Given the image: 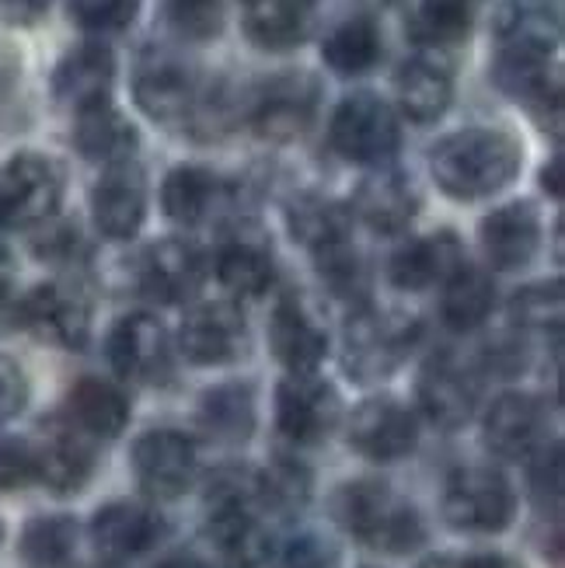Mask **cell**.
Here are the masks:
<instances>
[{"instance_id": "6da1fadb", "label": "cell", "mask_w": 565, "mask_h": 568, "mask_svg": "<svg viewBox=\"0 0 565 568\" xmlns=\"http://www.w3.org/2000/svg\"><path fill=\"white\" fill-rule=\"evenodd\" d=\"M524 168V143L509 130L472 126L440 140L430 151V171L440 192L457 203L488 200L503 192Z\"/></svg>"}, {"instance_id": "7a4b0ae2", "label": "cell", "mask_w": 565, "mask_h": 568, "mask_svg": "<svg viewBox=\"0 0 565 568\" xmlns=\"http://www.w3.org/2000/svg\"><path fill=\"white\" fill-rule=\"evenodd\" d=\"M332 513L342 530H350L366 548L387 551V555H408L423 548L426 540V524L420 509L408 499H402L395 488L363 478L350 481L335 491Z\"/></svg>"}, {"instance_id": "3957f363", "label": "cell", "mask_w": 565, "mask_h": 568, "mask_svg": "<svg viewBox=\"0 0 565 568\" xmlns=\"http://www.w3.org/2000/svg\"><path fill=\"white\" fill-rule=\"evenodd\" d=\"M420 335L423 328L415 317L366 304L350 317L342 335V369L360 384L384 381L408 359Z\"/></svg>"}, {"instance_id": "277c9868", "label": "cell", "mask_w": 565, "mask_h": 568, "mask_svg": "<svg viewBox=\"0 0 565 568\" xmlns=\"http://www.w3.org/2000/svg\"><path fill=\"white\" fill-rule=\"evenodd\" d=\"M332 151L363 168H384L402 146V122L381 94L356 91L342 98L329 122Z\"/></svg>"}, {"instance_id": "5b68a950", "label": "cell", "mask_w": 565, "mask_h": 568, "mask_svg": "<svg viewBox=\"0 0 565 568\" xmlns=\"http://www.w3.org/2000/svg\"><path fill=\"white\" fill-rule=\"evenodd\" d=\"M444 520L464 534H500L517 516V491L496 467H461L444 488Z\"/></svg>"}, {"instance_id": "8992f818", "label": "cell", "mask_w": 565, "mask_h": 568, "mask_svg": "<svg viewBox=\"0 0 565 568\" xmlns=\"http://www.w3.org/2000/svg\"><path fill=\"white\" fill-rule=\"evenodd\" d=\"M63 200V171L46 154L21 151L0 168V224L29 231L53 220Z\"/></svg>"}, {"instance_id": "52a82bcc", "label": "cell", "mask_w": 565, "mask_h": 568, "mask_svg": "<svg viewBox=\"0 0 565 568\" xmlns=\"http://www.w3.org/2000/svg\"><path fill=\"white\" fill-rule=\"evenodd\" d=\"M322 84L307 70H286L259 84L249 98V122L262 140L290 143L311 130Z\"/></svg>"}, {"instance_id": "ba28073f", "label": "cell", "mask_w": 565, "mask_h": 568, "mask_svg": "<svg viewBox=\"0 0 565 568\" xmlns=\"http://www.w3.org/2000/svg\"><path fill=\"white\" fill-rule=\"evenodd\" d=\"M109 363L122 381L137 384H168L175 369V353L164 325L151 314L119 317L109 332Z\"/></svg>"}, {"instance_id": "9c48e42d", "label": "cell", "mask_w": 565, "mask_h": 568, "mask_svg": "<svg viewBox=\"0 0 565 568\" xmlns=\"http://www.w3.org/2000/svg\"><path fill=\"white\" fill-rule=\"evenodd\" d=\"M168 534V524L158 509L147 503L119 499L94 513L91 520V545L98 558L109 565H130L143 555H151Z\"/></svg>"}, {"instance_id": "30bf717a", "label": "cell", "mask_w": 565, "mask_h": 568, "mask_svg": "<svg viewBox=\"0 0 565 568\" xmlns=\"http://www.w3.org/2000/svg\"><path fill=\"white\" fill-rule=\"evenodd\" d=\"M420 405L444 429H461L478 408L482 381L472 363H464L454 353H436L420 369Z\"/></svg>"}, {"instance_id": "8fae6325", "label": "cell", "mask_w": 565, "mask_h": 568, "mask_svg": "<svg viewBox=\"0 0 565 568\" xmlns=\"http://www.w3.org/2000/svg\"><path fill=\"white\" fill-rule=\"evenodd\" d=\"M133 471L151 499H179L200 471V454L185 433L151 429L133 443Z\"/></svg>"}, {"instance_id": "7c38bea8", "label": "cell", "mask_w": 565, "mask_h": 568, "mask_svg": "<svg viewBox=\"0 0 565 568\" xmlns=\"http://www.w3.org/2000/svg\"><path fill=\"white\" fill-rule=\"evenodd\" d=\"M339 412V390L314 374H290L276 387V426L297 447L322 443L335 429Z\"/></svg>"}, {"instance_id": "4fadbf2b", "label": "cell", "mask_w": 565, "mask_h": 568, "mask_svg": "<svg viewBox=\"0 0 565 568\" xmlns=\"http://www.w3.org/2000/svg\"><path fill=\"white\" fill-rule=\"evenodd\" d=\"M179 349L195 366H224L249 353V321L238 304L213 301L192 307L179 328Z\"/></svg>"}, {"instance_id": "5bb4252c", "label": "cell", "mask_w": 565, "mask_h": 568, "mask_svg": "<svg viewBox=\"0 0 565 568\" xmlns=\"http://www.w3.org/2000/svg\"><path fill=\"white\" fill-rule=\"evenodd\" d=\"M415 443H420V418L398 398H366L363 405H356L350 418V447L360 457L391 464L408 457Z\"/></svg>"}, {"instance_id": "9a60e30c", "label": "cell", "mask_w": 565, "mask_h": 568, "mask_svg": "<svg viewBox=\"0 0 565 568\" xmlns=\"http://www.w3.org/2000/svg\"><path fill=\"white\" fill-rule=\"evenodd\" d=\"M200 78L192 73L189 63L158 53L151 60H143L137 67L133 78V98L143 115H151L154 122H189L195 105H200Z\"/></svg>"}, {"instance_id": "2e32d148", "label": "cell", "mask_w": 565, "mask_h": 568, "mask_svg": "<svg viewBox=\"0 0 565 568\" xmlns=\"http://www.w3.org/2000/svg\"><path fill=\"white\" fill-rule=\"evenodd\" d=\"M21 321L39 338L63 345V349H84L91 338V304L78 286L42 283L21 301Z\"/></svg>"}, {"instance_id": "e0dca14e", "label": "cell", "mask_w": 565, "mask_h": 568, "mask_svg": "<svg viewBox=\"0 0 565 568\" xmlns=\"http://www.w3.org/2000/svg\"><path fill=\"white\" fill-rule=\"evenodd\" d=\"M94 227L109 241H130L147 220V175L133 161L109 164L91 189Z\"/></svg>"}, {"instance_id": "ac0fdd59", "label": "cell", "mask_w": 565, "mask_h": 568, "mask_svg": "<svg viewBox=\"0 0 565 568\" xmlns=\"http://www.w3.org/2000/svg\"><path fill=\"white\" fill-rule=\"evenodd\" d=\"M485 447L506 457V460H521L534 457L545 447L548 436V412L542 398H534L527 390H509L500 394L493 408L485 412Z\"/></svg>"}, {"instance_id": "d6986e66", "label": "cell", "mask_w": 565, "mask_h": 568, "mask_svg": "<svg viewBox=\"0 0 565 568\" xmlns=\"http://www.w3.org/2000/svg\"><path fill=\"white\" fill-rule=\"evenodd\" d=\"M493 81L506 98L527 105L542 119H548V112L555 119L562 115V78L552 67V57L531 53V49L500 45V53L493 60Z\"/></svg>"}, {"instance_id": "ffe728a7", "label": "cell", "mask_w": 565, "mask_h": 568, "mask_svg": "<svg viewBox=\"0 0 565 568\" xmlns=\"http://www.w3.org/2000/svg\"><path fill=\"white\" fill-rule=\"evenodd\" d=\"M32 454H36V478L49 491H57V496H73V491H81L94 471L91 436L81 433L70 418L49 423L42 429V439L32 443Z\"/></svg>"}, {"instance_id": "44dd1931", "label": "cell", "mask_w": 565, "mask_h": 568, "mask_svg": "<svg viewBox=\"0 0 565 568\" xmlns=\"http://www.w3.org/2000/svg\"><path fill=\"white\" fill-rule=\"evenodd\" d=\"M206 280V258L185 237H164L140 258V290L161 304H179L200 293Z\"/></svg>"}, {"instance_id": "7402d4cb", "label": "cell", "mask_w": 565, "mask_h": 568, "mask_svg": "<svg viewBox=\"0 0 565 568\" xmlns=\"http://www.w3.org/2000/svg\"><path fill=\"white\" fill-rule=\"evenodd\" d=\"M269 345L290 374H314L329 356V332L301 296H280L269 317Z\"/></svg>"}, {"instance_id": "603a6c76", "label": "cell", "mask_w": 565, "mask_h": 568, "mask_svg": "<svg viewBox=\"0 0 565 568\" xmlns=\"http://www.w3.org/2000/svg\"><path fill=\"white\" fill-rule=\"evenodd\" d=\"M206 545L216 555V568H262L273 551V537L252 506H210Z\"/></svg>"}, {"instance_id": "cb8c5ba5", "label": "cell", "mask_w": 565, "mask_h": 568, "mask_svg": "<svg viewBox=\"0 0 565 568\" xmlns=\"http://www.w3.org/2000/svg\"><path fill=\"white\" fill-rule=\"evenodd\" d=\"M350 213L360 216L374 234H402L420 213V192L405 171L384 164L360 182Z\"/></svg>"}, {"instance_id": "d4e9b609", "label": "cell", "mask_w": 565, "mask_h": 568, "mask_svg": "<svg viewBox=\"0 0 565 568\" xmlns=\"http://www.w3.org/2000/svg\"><path fill=\"white\" fill-rule=\"evenodd\" d=\"M112 84H115V57L105 42L73 45L53 70V98L73 112L109 102Z\"/></svg>"}, {"instance_id": "484cf974", "label": "cell", "mask_w": 565, "mask_h": 568, "mask_svg": "<svg viewBox=\"0 0 565 568\" xmlns=\"http://www.w3.org/2000/svg\"><path fill=\"white\" fill-rule=\"evenodd\" d=\"M478 241L485 258L503 273L531 265V258L542 248V216L531 203H506L482 216Z\"/></svg>"}, {"instance_id": "4316f807", "label": "cell", "mask_w": 565, "mask_h": 568, "mask_svg": "<svg viewBox=\"0 0 565 568\" xmlns=\"http://www.w3.org/2000/svg\"><path fill=\"white\" fill-rule=\"evenodd\" d=\"M464 265V248L454 231H436L426 237L405 241L391 255L387 276L398 290H430L436 283H447Z\"/></svg>"}, {"instance_id": "83f0119b", "label": "cell", "mask_w": 565, "mask_h": 568, "mask_svg": "<svg viewBox=\"0 0 565 568\" xmlns=\"http://www.w3.org/2000/svg\"><path fill=\"white\" fill-rule=\"evenodd\" d=\"M228 203V185L210 168L179 164L161 182V210L182 227H200Z\"/></svg>"}, {"instance_id": "f1b7e54d", "label": "cell", "mask_w": 565, "mask_h": 568, "mask_svg": "<svg viewBox=\"0 0 565 568\" xmlns=\"http://www.w3.org/2000/svg\"><path fill=\"white\" fill-rule=\"evenodd\" d=\"M216 280L234 296H262L276 280L273 244L262 231H238L216 252Z\"/></svg>"}, {"instance_id": "f546056e", "label": "cell", "mask_w": 565, "mask_h": 568, "mask_svg": "<svg viewBox=\"0 0 565 568\" xmlns=\"http://www.w3.org/2000/svg\"><path fill=\"white\" fill-rule=\"evenodd\" d=\"M395 94L402 112L415 126H430V122L444 119V112L454 102V78L447 63L433 57H412L395 73Z\"/></svg>"}, {"instance_id": "4dcf8cb0", "label": "cell", "mask_w": 565, "mask_h": 568, "mask_svg": "<svg viewBox=\"0 0 565 568\" xmlns=\"http://www.w3.org/2000/svg\"><path fill=\"white\" fill-rule=\"evenodd\" d=\"M67 418L91 439H112L130 426V398L112 381L81 377L67 394Z\"/></svg>"}, {"instance_id": "1f68e13d", "label": "cell", "mask_w": 565, "mask_h": 568, "mask_svg": "<svg viewBox=\"0 0 565 568\" xmlns=\"http://www.w3.org/2000/svg\"><path fill=\"white\" fill-rule=\"evenodd\" d=\"M73 146L81 151V158L109 168V164L133 161L140 146V133L112 102H102V105L78 112V122H73Z\"/></svg>"}, {"instance_id": "d6a6232c", "label": "cell", "mask_w": 565, "mask_h": 568, "mask_svg": "<svg viewBox=\"0 0 565 568\" xmlns=\"http://www.w3.org/2000/svg\"><path fill=\"white\" fill-rule=\"evenodd\" d=\"M286 227L293 241H301L311 255H317L335 248V244L353 241V213L350 206L307 192L286 206Z\"/></svg>"}, {"instance_id": "836d02e7", "label": "cell", "mask_w": 565, "mask_h": 568, "mask_svg": "<svg viewBox=\"0 0 565 568\" xmlns=\"http://www.w3.org/2000/svg\"><path fill=\"white\" fill-rule=\"evenodd\" d=\"M496 36L503 45L552 57L562 39V14L548 0H506L496 14Z\"/></svg>"}, {"instance_id": "e575fe53", "label": "cell", "mask_w": 565, "mask_h": 568, "mask_svg": "<svg viewBox=\"0 0 565 568\" xmlns=\"http://www.w3.org/2000/svg\"><path fill=\"white\" fill-rule=\"evenodd\" d=\"M314 4L317 0H259L252 14L244 18V32L259 49L286 53L311 36Z\"/></svg>"}, {"instance_id": "d590c367", "label": "cell", "mask_w": 565, "mask_h": 568, "mask_svg": "<svg viewBox=\"0 0 565 568\" xmlns=\"http://www.w3.org/2000/svg\"><path fill=\"white\" fill-rule=\"evenodd\" d=\"M384 42H381V29L371 14H353L339 24V29L329 32L325 45H322V60L332 73L339 78H360V73L374 70L381 63Z\"/></svg>"}, {"instance_id": "8d00e7d4", "label": "cell", "mask_w": 565, "mask_h": 568, "mask_svg": "<svg viewBox=\"0 0 565 568\" xmlns=\"http://www.w3.org/2000/svg\"><path fill=\"white\" fill-rule=\"evenodd\" d=\"M255 390L241 381L210 387L200 398V423L220 443H244L255 433Z\"/></svg>"}, {"instance_id": "74e56055", "label": "cell", "mask_w": 565, "mask_h": 568, "mask_svg": "<svg viewBox=\"0 0 565 568\" xmlns=\"http://www.w3.org/2000/svg\"><path fill=\"white\" fill-rule=\"evenodd\" d=\"M493 311H496V283H493V276L464 262L457 273L444 283V304H440V314H444L447 328L472 332V328L485 325Z\"/></svg>"}, {"instance_id": "f35d334b", "label": "cell", "mask_w": 565, "mask_h": 568, "mask_svg": "<svg viewBox=\"0 0 565 568\" xmlns=\"http://www.w3.org/2000/svg\"><path fill=\"white\" fill-rule=\"evenodd\" d=\"M78 520L73 516H36L21 530V558L32 568H70L78 558Z\"/></svg>"}, {"instance_id": "ab89813d", "label": "cell", "mask_w": 565, "mask_h": 568, "mask_svg": "<svg viewBox=\"0 0 565 568\" xmlns=\"http://www.w3.org/2000/svg\"><path fill=\"white\" fill-rule=\"evenodd\" d=\"M485 0H420V11L412 18V32L430 45H454L472 36Z\"/></svg>"}, {"instance_id": "60d3db41", "label": "cell", "mask_w": 565, "mask_h": 568, "mask_svg": "<svg viewBox=\"0 0 565 568\" xmlns=\"http://www.w3.org/2000/svg\"><path fill=\"white\" fill-rule=\"evenodd\" d=\"M311 499V471L304 464L290 460V457H276L269 467L259 471V509L269 513H301Z\"/></svg>"}, {"instance_id": "b9f144b4", "label": "cell", "mask_w": 565, "mask_h": 568, "mask_svg": "<svg viewBox=\"0 0 565 568\" xmlns=\"http://www.w3.org/2000/svg\"><path fill=\"white\" fill-rule=\"evenodd\" d=\"M168 29L185 42H213L224 32V0H164Z\"/></svg>"}, {"instance_id": "7bdbcfd3", "label": "cell", "mask_w": 565, "mask_h": 568, "mask_svg": "<svg viewBox=\"0 0 565 568\" xmlns=\"http://www.w3.org/2000/svg\"><path fill=\"white\" fill-rule=\"evenodd\" d=\"M513 321L524 328H558L562 325V283H534L513 296Z\"/></svg>"}, {"instance_id": "ee69618b", "label": "cell", "mask_w": 565, "mask_h": 568, "mask_svg": "<svg viewBox=\"0 0 565 568\" xmlns=\"http://www.w3.org/2000/svg\"><path fill=\"white\" fill-rule=\"evenodd\" d=\"M140 11V0H70V18L88 32H122Z\"/></svg>"}, {"instance_id": "f6af8a7d", "label": "cell", "mask_w": 565, "mask_h": 568, "mask_svg": "<svg viewBox=\"0 0 565 568\" xmlns=\"http://www.w3.org/2000/svg\"><path fill=\"white\" fill-rule=\"evenodd\" d=\"M273 568H339V548L322 534H297L286 540Z\"/></svg>"}, {"instance_id": "bcb514c9", "label": "cell", "mask_w": 565, "mask_h": 568, "mask_svg": "<svg viewBox=\"0 0 565 568\" xmlns=\"http://www.w3.org/2000/svg\"><path fill=\"white\" fill-rule=\"evenodd\" d=\"M36 478V454L32 443L21 436L0 433V491L21 488Z\"/></svg>"}, {"instance_id": "7dc6e473", "label": "cell", "mask_w": 565, "mask_h": 568, "mask_svg": "<svg viewBox=\"0 0 565 568\" xmlns=\"http://www.w3.org/2000/svg\"><path fill=\"white\" fill-rule=\"evenodd\" d=\"M531 485L537 491V499H552L558 503L562 496V450H558V443H545L542 450H537L534 457V467H531Z\"/></svg>"}, {"instance_id": "c3c4849f", "label": "cell", "mask_w": 565, "mask_h": 568, "mask_svg": "<svg viewBox=\"0 0 565 568\" xmlns=\"http://www.w3.org/2000/svg\"><path fill=\"white\" fill-rule=\"evenodd\" d=\"M24 405H29V381H24V369L0 356V423L14 418Z\"/></svg>"}, {"instance_id": "681fc988", "label": "cell", "mask_w": 565, "mask_h": 568, "mask_svg": "<svg viewBox=\"0 0 565 568\" xmlns=\"http://www.w3.org/2000/svg\"><path fill=\"white\" fill-rule=\"evenodd\" d=\"M420 568H524L509 555H436L426 558Z\"/></svg>"}, {"instance_id": "f907efd6", "label": "cell", "mask_w": 565, "mask_h": 568, "mask_svg": "<svg viewBox=\"0 0 565 568\" xmlns=\"http://www.w3.org/2000/svg\"><path fill=\"white\" fill-rule=\"evenodd\" d=\"M53 0H0V14L11 24H36Z\"/></svg>"}, {"instance_id": "816d5d0a", "label": "cell", "mask_w": 565, "mask_h": 568, "mask_svg": "<svg viewBox=\"0 0 565 568\" xmlns=\"http://www.w3.org/2000/svg\"><path fill=\"white\" fill-rule=\"evenodd\" d=\"M542 185H545V192H552L555 200L562 195V154H555L552 158V164L542 171Z\"/></svg>"}, {"instance_id": "f5cc1de1", "label": "cell", "mask_w": 565, "mask_h": 568, "mask_svg": "<svg viewBox=\"0 0 565 568\" xmlns=\"http://www.w3.org/2000/svg\"><path fill=\"white\" fill-rule=\"evenodd\" d=\"M11 283H14V258H11V252L4 248V244H0V301L8 296Z\"/></svg>"}, {"instance_id": "db71d44e", "label": "cell", "mask_w": 565, "mask_h": 568, "mask_svg": "<svg viewBox=\"0 0 565 568\" xmlns=\"http://www.w3.org/2000/svg\"><path fill=\"white\" fill-rule=\"evenodd\" d=\"M158 568H213V565H210V561H203L200 555H185V551H182V555L164 558Z\"/></svg>"}, {"instance_id": "11a10c76", "label": "cell", "mask_w": 565, "mask_h": 568, "mask_svg": "<svg viewBox=\"0 0 565 568\" xmlns=\"http://www.w3.org/2000/svg\"><path fill=\"white\" fill-rule=\"evenodd\" d=\"M0 540H4V524H0Z\"/></svg>"}, {"instance_id": "9f6ffc18", "label": "cell", "mask_w": 565, "mask_h": 568, "mask_svg": "<svg viewBox=\"0 0 565 568\" xmlns=\"http://www.w3.org/2000/svg\"><path fill=\"white\" fill-rule=\"evenodd\" d=\"M249 4H259V0H249Z\"/></svg>"}]
</instances>
